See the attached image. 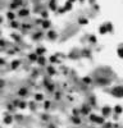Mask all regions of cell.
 <instances>
[{
	"label": "cell",
	"instance_id": "obj_1",
	"mask_svg": "<svg viewBox=\"0 0 123 128\" xmlns=\"http://www.w3.org/2000/svg\"><path fill=\"white\" fill-rule=\"evenodd\" d=\"M115 110H117V113H121V110H122V109H121V108H119V106H118V108H117V109H115Z\"/></svg>",
	"mask_w": 123,
	"mask_h": 128
}]
</instances>
